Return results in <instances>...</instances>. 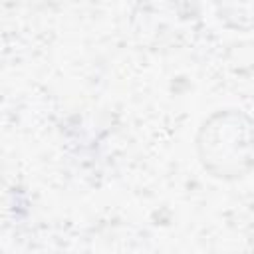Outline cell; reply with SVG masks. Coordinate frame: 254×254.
Listing matches in <instances>:
<instances>
[{
	"instance_id": "cell-1",
	"label": "cell",
	"mask_w": 254,
	"mask_h": 254,
	"mask_svg": "<svg viewBox=\"0 0 254 254\" xmlns=\"http://www.w3.org/2000/svg\"><path fill=\"white\" fill-rule=\"evenodd\" d=\"M202 169L220 181L254 173V117L236 107L216 109L202 119L194 137Z\"/></svg>"
}]
</instances>
